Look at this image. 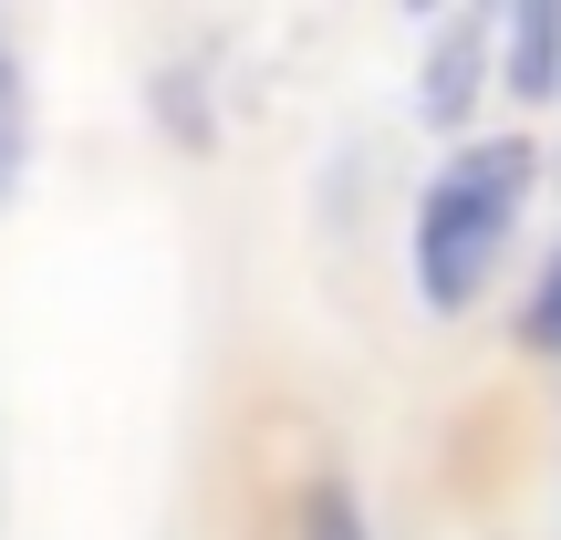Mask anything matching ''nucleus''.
<instances>
[{"instance_id":"5","label":"nucleus","mask_w":561,"mask_h":540,"mask_svg":"<svg viewBox=\"0 0 561 540\" xmlns=\"http://www.w3.org/2000/svg\"><path fill=\"white\" fill-rule=\"evenodd\" d=\"M301 540H364L354 489H312V499H301Z\"/></svg>"},{"instance_id":"1","label":"nucleus","mask_w":561,"mask_h":540,"mask_svg":"<svg viewBox=\"0 0 561 540\" xmlns=\"http://www.w3.org/2000/svg\"><path fill=\"white\" fill-rule=\"evenodd\" d=\"M530 166H541L530 146H468L416 198V291H426V312H468L489 291V271L510 250V219L530 198Z\"/></svg>"},{"instance_id":"8","label":"nucleus","mask_w":561,"mask_h":540,"mask_svg":"<svg viewBox=\"0 0 561 540\" xmlns=\"http://www.w3.org/2000/svg\"><path fill=\"white\" fill-rule=\"evenodd\" d=\"M0 83H11V53H0Z\"/></svg>"},{"instance_id":"2","label":"nucleus","mask_w":561,"mask_h":540,"mask_svg":"<svg viewBox=\"0 0 561 540\" xmlns=\"http://www.w3.org/2000/svg\"><path fill=\"white\" fill-rule=\"evenodd\" d=\"M479 94H489V21H447L426 73H416V115L426 125H468Z\"/></svg>"},{"instance_id":"3","label":"nucleus","mask_w":561,"mask_h":540,"mask_svg":"<svg viewBox=\"0 0 561 540\" xmlns=\"http://www.w3.org/2000/svg\"><path fill=\"white\" fill-rule=\"evenodd\" d=\"M500 73H510V94H561V11L551 0H520V11H510Z\"/></svg>"},{"instance_id":"7","label":"nucleus","mask_w":561,"mask_h":540,"mask_svg":"<svg viewBox=\"0 0 561 540\" xmlns=\"http://www.w3.org/2000/svg\"><path fill=\"white\" fill-rule=\"evenodd\" d=\"M520 333H530V354H561V261L541 271V291H530V312H520Z\"/></svg>"},{"instance_id":"6","label":"nucleus","mask_w":561,"mask_h":540,"mask_svg":"<svg viewBox=\"0 0 561 540\" xmlns=\"http://www.w3.org/2000/svg\"><path fill=\"white\" fill-rule=\"evenodd\" d=\"M21 157H32V115H21V73L0 83V198L21 187Z\"/></svg>"},{"instance_id":"4","label":"nucleus","mask_w":561,"mask_h":540,"mask_svg":"<svg viewBox=\"0 0 561 540\" xmlns=\"http://www.w3.org/2000/svg\"><path fill=\"white\" fill-rule=\"evenodd\" d=\"M157 125H178L187 146H208V104H198V73H157Z\"/></svg>"}]
</instances>
